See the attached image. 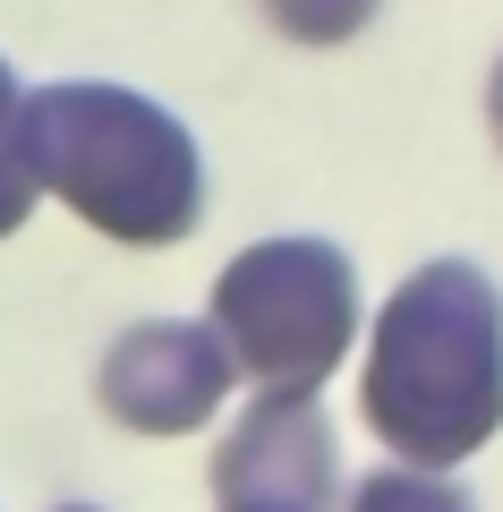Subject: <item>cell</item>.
<instances>
[{
    "label": "cell",
    "instance_id": "8",
    "mask_svg": "<svg viewBox=\"0 0 503 512\" xmlns=\"http://www.w3.org/2000/svg\"><path fill=\"white\" fill-rule=\"evenodd\" d=\"M273 18H282V35H299V43H342V35H359L367 18H376V0H265Z\"/></svg>",
    "mask_w": 503,
    "mask_h": 512
},
{
    "label": "cell",
    "instance_id": "4",
    "mask_svg": "<svg viewBox=\"0 0 503 512\" xmlns=\"http://www.w3.org/2000/svg\"><path fill=\"white\" fill-rule=\"evenodd\" d=\"M333 419L316 393H256V410L214 453V504L222 512H333Z\"/></svg>",
    "mask_w": 503,
    "mask_h": 512
},
{
    "label": "cell",
    "instance_id": "3",
    "mask_svg": "<svg viewBox=\"0 0 503 512\" xmlns=\"http://www.w3.org/2000/svg\"><path fill=\"white\" fill-rule=\"evenodd\" d=\"M214 333L265 393H316L359 333V274L333 239H256L214 282Z\"/></svg>",
    "mask_w": 503,
    "mask_h": 512
},
{
    "label": "cell",
    "instance_id": "2",
    "mask_svg": "<svg viewBox=\"0 0 503 512\" xmlns=\"http://www.w3.org/2000/svg\"><path fill=\"white\" fill-rule=\"evenodd\" d=\"M26 163L35 188L128 239V248H171L205 214V163L197 137L162 103L128 86H43L26 94Z\"/></svg>",
    "mask_w": 503,
    "mask_h": 512
},
{
    "label": "cell",
    "instance_id": "9",
    "mask_svg": "<svg viewBox=\"0 0 503 512\" xmlns=\"http://www.w3.org/2000/svg\"><path fill=\"white\" fill-rule=\"evenodd\" d=\"M486 120H495V146H503V60H495V86H486Z\"/></svg>",
    "mask_w": 503,
    "mask_h": 512
},
{
    "label": "cell",
    "instance_id": "7",
    "mask_svg": "<svg viewBox=\"0 0 503 512\" xmlns=\"http://www.w3.org/2000/svg\"><path fill=\"white\" fill-rule=\"evenodd\" d=\"M350 512H469V495L435 470H367L350 487Z\"/></svg>",
    "mask_w": 503,
    "mask_h": 512
},
{
    "label": "cell",
    "instance_id": "1",
    "mask_svg": "<svg viewBox=\"0 0 503 512\" xmlns=\"http://www.w3.org/2000/svg\"><path fill=\"white\" fill-rule=\"evenodd\" d=\"M359 402L410 470L469 461L503 427V291L461 256L418 265L376 316Z\"/></svg>",
    "mask_w": 503,
    "mask_h": 512
},
{
    "label": "cell",
    "instance_id": "6",
    "mask_svg": "<svg viewBox=\"0 0 503 512\" xmlns=\"http://www.w3.org/2000/svg\"><path fill=\"white\" fill-rule=\"evenodd\" d=\"M35 197L43 188H35V163H26V94L9 77V60H0V239L35 214Z\"/></svg>",
    "mask_w": 503,
    "mask_h": 512
},
{
    "label": "cell",
    "instance_id": "5",
    "mask_svg": "<svg viewBox=\"0 0 503 512\" xmlns=\"http://www.w3.org/2000/svg\"><path fill=\"white\" fill-rule=\"evenodd\" d=\"M239 384L214 325H128L103 359V410L137 436H188Z\"/></svg>",
    "mask_w": 503,
    "mask_h": 512
}]
</instances>
